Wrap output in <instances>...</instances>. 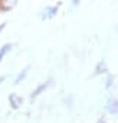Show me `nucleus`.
Masks as SVG:
<instances>
[{"label":"nucleus","mask_w":118,"mask_h":123,"mask_svg":"<svg viewBox=\"0 0 118 123\" xmlns=\"http://www.w3.org/2000/svg\"><path fill=\"white\" fill-rule=\"evenodd\" d=\"M27 73H29V67H26V68H23L22 71H19L17 75L15 77V83H13V84H15V86H19L22 81H25V78L27 77Z\"/></svg>","instance_id":"nucleus-6"},{"label":"nucleus","mask_w":118,"mask_h":123,"mask_svg":"<svg viewBox=\"0 0 118 123\" xmlns=\"http://www.w3.org/2000/svg\"><path fill=\"white\" fill-rule=\"evenodd\" d=\"M12 48H13V43H12V42H7V43H5V45L0 46V62H2L3 58L12 51Z\"/></svg>","instance_id":"nucleus-7"},{"label":"nucleus","mask_w":118,"mask_h":123,"mask_svg":"<svg viewBox=\"0 0 118 123\" xmlns=\"http://www.w3.org/2000/svg\"><path fill=\"white\" fill-rule=\"evenodd\" d=\"M105 110L109 114H118V98H109L105 104Z\"/></svg>","instance_id":"nucleus-4"},{"label":"nucleus","mask_w":118,"mask_h":123,"mask_svg":"<svg viewBox=\"0 0 118 123\" xmlns=\"http://www.w3.org/2000/svg\"><path fill=\"white\" fill-rule=\"evenodd\" d=\"M6 25H7V22H3V23H0V33H2V32L5 31V28H6Z\"/></svg>","instance_id":"nucleus-10"},{"label":"nucleus","mask_w":118,"mask_h":123,"mask_svg":"<svg viewBox=\"0 0 118 123\" xmlns=\"http://www.w3.org/2000/svg\"><path fill=\"white\" fill-rule=\"evenodd\" d=\"M95 123H107V119H105V117L102 116V117H99V119H98V120H97Z\"/></svg>","instance_id":"nucleus-11"},{"label":"nucleus","mask_w":118,"mask_h":123,"mask_svg":"<svg viewBox=\"0 0 118 123\" xmlns=\"http://www.w3.org/2000/svg\"><path fill=\"white\" fill-rule=\"evenodd\" d=\"M59 6H61V3H59V5H49V6H46V7L42 10L40 18H42L43 20L53 19V18L58 15V12H59Z\"/></svg>","instance_id":"nucleus-1"},{"label":"nucleus","mask_w":118,"mask_h":123,"mask_svg":"<svg viewBox=\"0 0 118 123\" xmlns=\"http://www.w3.org/2000/svg\"><path fill=\"white\" fill-rule=\"evenodd\" d=\"M52 86V80H46V81H43V83H40L35 90H32V93H30V96H29V98L30 100H35V98H38L40 94H43L49 87Z\"/></svg>","instance_id":"nucleus-2"},{"label":"nucleus","mask_w":118,"mask_h":123,"mask_svg":"<svg viewBox=\"0 0 118 123\" xmlns=\"http://www.w3.org/2000/svg\"><path fill=\"white\" fill-rule=\"evenodd\" d=\"M5 80H6V75H0V84H2Z\"/></svg>","instance_id":"nucleus-12"},{"label":"nucleus","mask_w":118,"mask_h":123,"mask_svg":"<svg viewBox=\"0 0 118 123\" xmlns=\"http://www.w3.org/2000/svg\"><path fill=\"white\" fill-rule=\"evenodd\" d=\"M15 6H16L15 0H12V2H9V0H3V2H0V12H9Z\"/></svg>","instance_id":"nucleus-8"},{"label":"nucleus","mask_w":118,"mask_h":123,"mask_svg":"<svg viewBox=\"0 0 118 123\" xmlns=\"http://www.w3.org/2000/svg\"><path fill=\"white\" fill-rule=\"evenodd\" d=\"M7 100H9V104H10V107H12L13 110H17V109L22 106V103H23V98H22L17 93H10V94L7 96Z\"/></svg>","instance_id":"nucleus-3"},{"label":"nucleus","mask_w":118,"mask_h":123,"mask_svg":"<svg viewBox=\"0 0 118 123\" xmlns=\"http://www.w3.org/2000/svg\"><path fill=\"white\" fill-rule=\"evenodd\" d=\"M101 74H108V67L105 61H99L94 70V75H101Z\"/></svg>","instance_id":"nucleus-5"},{"label":"nucleus","mask_w":118,"mask_h":123,"mask_svg":"<svg viewBox=\"0 0 118 123\" xmlns=\"http://www.w3.org/2000/svg\"><path fill=\"white\" fill-rule=\"evenodd\" d=\"M112 80H114V77H112V75H108L107 83H105V88H111V86H112Z\"/></svg>","instance_id":"nucleus-9"}]
</instances>
